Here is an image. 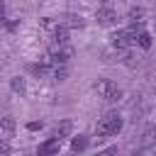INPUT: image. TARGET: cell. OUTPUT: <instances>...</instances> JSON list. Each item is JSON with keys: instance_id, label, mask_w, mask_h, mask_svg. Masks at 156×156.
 I'll use <instances>...</instances> for the list:
<instances>
[{"instance_id": "1", "label": "cell", "mask_w": 156, "mask_h": 156, "mask_svg": "<svg viewBox=\"0 0 156 156\" xmlns=\"http://www.w3.org/2000/svg\"><path fill=\"white\" fill-rule=\"evenodd\" d=\"M119 129H122V117L117 112H107L105 117H100V122L95 127V136H100V139L115 136V134H119Z\"/></svg>"}, {"instance_id": "2", "label": "cell", "mask_w": 156, "mask_h": 156, "mask_svg": "<svg viewBox=\"0 0 156 156\" xmlns=\"http://www.w3.org/2000/svg\"><path fill=\"white\" fill-rule=\"evenodd\" d=\"M73 58V49L71 44H51L46 51V63L49 66H68V61Z\"/></svg>"}, {"instance_id": "3", "label": "cell", "mask_w": 156, "mask_h": 156, "mask_svg": "<svg viewBox=\"0 0 156 156\" xmlns=\"http://www.w3.org/2000/svg\"><path fill=\"white\" fill-rule=\"evenodd\" d=\"M93 88H95V93H98L102 100H107V102H117V100H119V95H122V90H119L110 78H98Z\"/></svg>"}, {"instance_id": "4", "label": "cell", "mask_w": 156, "mask_h": 156, "mask_svg": "<svg viewBox=\"0 0 156 156\" xmlns=\"http://www.w3.org/2000/svg\"><path fill=\"white\" fill-rule=\"evenodd\" d=\"M134 32L132 29H117V32H112V37H110V44L117 49V51H127L132 44H134Z\"/></svg>"}, {"instance_id": "5", "label": "cell", "mask_w": 156, "mask_h": 156, "mask_svg": "<svg viewBox=\"0 0 156 156\" xmlns=\"http://www.w3.org/2000/svg\"><path fill=\"white\" fill-rule=\"evenodd\" d=\"M144 17H146V10H144V7H139V5L129 7L127 20H129V24H132V32H134V34H136V32H141V27H144Z\"/></svg>"}, {"instance_id": "6", "label": "cell", "mask_w": 156, "mask_h": 156, "mask_svg": "<svg viewBox=\"0 0 156 156\" xmlns=\"http://www.w3.org/2000/svg\"><path fill=\"white\" fill-rule=\"evenodd\" d=\"M95 20H98V24H102V27H112V24H117V12L105 5V7H98Z\"/></svg>"}, {"instance_id": "7", "label": "cell", "mask_w": 156, "mask_h": 156, "mask_svg": "<svg viewBox=\"0 0 156 156\" xmlns=\"http://www.w3.org/2000/svg\"><path fill=\"white\" fill-rule=\"evenodd\" d=\"M58 149H61V141L54 136V139H46V141H41V144H39L37 156H56V154H58Z\"/></svg>"}, {"instance_id": "8", "label": "cell", "mask_w": 156, "mask_h": 156, "mask_svg": "<svg viewBox=\"0 0 156 156\" xmlns=\"http://www.w3.org/2000/svg\"><path fill=\"white\" fill-rule=\"evenodd\" d=\"M51 39H54V44H68V41H71V29H68V27H63V24L58 22V27L54 29Z\"/></svg>"}, {"instance_id": "9", "label": "cell", "mask_w": 156, "mask_h": 156, "mask_svg": "<svg viewBox=\"0 0 156 156\" xmlns=\"http://www.w3.org/2000/svg\"><path fill=\"white\" fill-rule=\"evenodd\" d=\"M71 132H73V122H71V119H61V122H58V127H56V134H54V136L61 141V139L71 136Z\"/></svg>"}, {"instance_id": "10", "label": "cell", "mask_w": 156, "mask_h": 156, "mask_svg": "<svg viewBox=\"0 0 156 156\" xmlns=\"http://www.w3.org/2000/svg\"><path fill=\"white\" fill-rule=\"evenodd\" d=\"M88 144H90V141H88V136L78 134V136H73V139H71V151H73V154H83V151L88 149Z\"/></svg>"}, {"instance_id": "11", "label": "cell", "mask_w": 156, "mask_h": 156, "mask_svg": "<svg viewBox=\"0 0 156 156\" xmlns=\"http://www.w3.org/2000/svg\"><path fill=\"white\" fill-rule=\"evenodd\" d=\"M63 27H68V29H73V27H83L85 22H83V17L80 15H66V20L61 22Z\"/></svg>"}, {"instance_id": "12", "label": "cell", "mask_w": 156, "mask_h": 156, "mask_svg": "<svg viewBox=\"0 0 156 156\" xmlns=\"http://www.w3.org/2000/svg\"><path fill=\"white\" fill-rule=\"evenodd\" d=\"M134 41H136L141 49H151V34H149V32H144V29H141V32H136Z\"/></svg>"}, {"instance_id": "13", "label": "cell", "mask_w": 156, "mask_h": 156, "mask_svg": "<svg viewBox=\"0 0 156 156\" xmlns=\"http://www.w3.org/2000/svg\"><path fill=\"white\" fill-rule=\"evenodd\" d=\"M66 76H68V66H51L49 78H54V80H66Z\"/></svg>"}, {"instance_id": "14", "label": "cell", "mask_w": 156, "mask_h": 156, "mask_svg": "<svg viewBox=\"0 0 156 156\" xmlns=\"http://www.w3.org/2000/svg\"><path fill=\"white\" fill-rule=\"evenodd\" d=\"M39 24H41V29H44V32L54 34V29L58 27V20H54V17H41V22H39Z\"/></svg>"}, {"instance_id": "15", "label": "cell", "mask_w": 156, "mask_h": 156, "mask_svg": "<svg viewBox=\"0 0 156 156\" xmlns=\"http://www.w3.org/2000/svg\"><path fill=\"white\" fill-rule=\"evenodd\" d=\"M10 88H12V93H24L27 90V85H24V78H20V76H15V78H10Z\"/></svg>"}, {"instance_id": "16", "label": "cell", "mask_w": 156, "mask_h": 156, "mask_svg": "<svg viewBox=\"0 0 156 156\" xmlns=\"http://www.w3.org/2000/svg\"><path fill=\"white\" fill-rule=\"evenodd\" d=\"M0 127H2V132H5V134H12V132H15V119H12L10 115L0 117Z\"/></svg>"}, {"instance_id": "17", "label": "cell", "mask_w": 156, "mask_h": 156, "mask_svg": "<svg viewBox=\"0 0 156 156\" xmlns=\"http://www.w3.org/2000/svg\"><path fill=\"white\" fill-rule=\"evenodd\" d=\"M154 139H156V127H151V124H149V127L144 129V139H141V144H144V146H151V144H154Z\"/></svg>"}, {"instance_id": "18", "label": "cell", "mask_w": 156, "mask_h": 156, "mask_svg": "<svg viewBox=\"0 0 156 156\" xmlns=\"http://www.w3.org/2000/svg\"><path fill=\"white\" fill-rule=\"evenodd\" d=\"M98 156H117V146H107V149H102Z\"/></svg>"}, {"instance_id": "19", "label": "cell", "mask_w": 156, "mask_h": 156, "mask_svg": "<svg viewBox=\"0 0 156 156\" xmlns=\"http://www.w3.org/2000/svg\"><path fill=\"white\" fill-rule=\"evenodd\" d=\"M41 127H44V122H27V129L29 132H39Z\"/></svg>"}, {"instance_id": "20", "label": "cell", "mask_w": 156, "mask_h": 156, "mask_svg": "<svg viewBox=\"0 0 156 156\" xmlns=\"http://www.w3.org/2000/svg\"><path fill=\"white\" fill-rule=\"evenodd\" d=\"M0 156H10V149H7V146H2V149H0Z\"/></svg>"}]
</instances>
